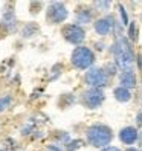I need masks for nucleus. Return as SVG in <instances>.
I'll return each instance as SVG.
<instances>
[{
	"mask_svg": "<svg viewBox=\"0 0 142 151\" xmlns=\"http://www.w3.org/2000/svg\"><path fill=\"white\" fill-rule=\"evenodd\" d=\"M112 54L115 57V64L122 70L130 69V66L135 63V54H133L131 44L125 37L116 38V41L112 44Z\"/></svg>",
	"mask_w": 142,
	"mask_h": 151,
	"instance_id": "1",
	"label": "nucleus"
},
{
	"mask_svg": "<svg viewBox=\"0 0 142 151\" xmlns=\"http://www.w3.org/2000/svg\"><path fill=\"white\" fill-rule=\"evenodd\" d=\"M86 139L95 148H105L113 139V131L105 124H93L86 130Z\"/></svg>",
	"mask_w": 142,
	"mask_h": 151,
	"instance_id": "2",
	"label": "nucleus"
},
{
	"mask_svg": "<svg viewBox=\"0 0 142 151\" xmlns=\"http://www.w3.org/2000/svg\"><path fill=\"white\" fill-rule=\"evenodd\" d=\"M70 63L74 67L79 70H86V69H92L95 63V54L90 47L86 46H78L74 49L72 57H70Z\"/></svg>",
	"mask_w": 142,
	"mask_h": 151,
	"instance_id": "3",
	"label": "nucleus"
},
{
	"mask_svg": "<svg viewBox=\"0 0 142 151\" xmlns=\"http://www.w3.org/2000/svg\"><path fill=\"white\" fill-rule=\"evenodd\" d=\"M105 99V95L102 92V88H95V87H89L87 90L81 93V104L89 110H95L102 105Z\"/></svg>",
	"mask_w": 142,
	"mask_h": 151,
	"instance_id": "4",
	"label": "nucleus"
},
{
	"mask_svg": "<svg viewBox=\"0 0 142 151\" xmlns=\"http://www.w3.org/2000/svg\"><path fill=\"white\" fill-rule=\"evenodd\" d=\"M84 83L95 88H102L109 86V75L104 72L102 67H92L84 75Z\"/></svg>",
	"mask_w": 142,
	"mask_h": 151,
	"instance_id": "5",
	"label": "nucleus"
},
{
	"mask_svg": "<svg viewBox=\"0 0 142 151\" xmlns=\"http://www.w3.org/2000/svg\"><path fill=\"white\" fill-rule=\"evenodd\" d=\"M67 9L64 3L61 2H52L49 6H48V11H46V20L50 23V24H60L61 22H64L67 19Z\"/></svg>",
	"mask_w": 142,
	"mask_h": 151,
	"instance_id": "6",
	"label": "nucleus"
},
{
	"mask_svg": "<svg viewBox=\"0 0 142 151\" xmlns=\"http://www.w3.org/2000/svg\"><path fill=\"white\" fill-rule=\"evenodd\" d=\"M61 34L67 43L70 44H81L86 38V31L83 26H79L76 23L74 24H66L63 29H61Z\"/></svg>",
	"mask_w": 142,
	"mask_h": 151,
	"instance_id": "7",
	"label": "nucleus"
},
{
	"mask_svg": "<svg viewBox=\"0 0 142 151\" xmlns=\"http://www.w3.org/2000/svg\"><path fill=\"white\" fill-rule=\"evenodd\" d=\"M115 19L112 15H107V17H101V19L95 20L93 23V28L96 31V34L101 35V37H105V35H109L113 29H115Z\"/></svg>",
	"mask_w": 142,
	"mask_h": 151,
	"instance_id": "8",
	"label": "nucleus"
},
{
	"mask_svg": "<svg viewBox=\"0 0 142 151\" xmlns=\"http://www.w3.org/2000/svg\"><path fill=\"white\" fill-rule=\"evenodd\" d=\"M119 139L122 144L125 145H131L139 139V131L135 128V127H125L119 131Z\"/></svg>",
	"mask_w": 142,
	"mask_h": 151,
	"instance_id": "9",
	"label": "nucleus"
},
{
	"mask_svg": "<svg viewBox=\"0 0 142 151\" xmlns=\"http://www.w3.org/2000/svg\"><path fill=\"white\" fill-rule=\"evenodd\" d=\"M119 83H121V87H125L128 90L133 87H136V73L131 69L122 70L119 75Z\"/></svg>",
	"mask_w": 142,
	"mask_h": 151,
	"instance_id": "10",
	"label": "nucleus"
},
{
	"mask_svg": "<svg viewBox=\"0 0 142 151\" xmlns=\"http://www.w3.org/2000/svg\"><path fill=\"white\" fill-rule=\"evenodd\" d=\"M113 96H115V99L119 101V102H128L131 99L130 90H128V88H125V87H121V86L113 90Z\"/></svg>",
	"mask_w": 142,
	"mask_h": 151,
	"instance_id": "11",
	"label": "nucleus"
},
{
	"mask_svg": "<svg viewBox=\"0 0 142 151\" xmlns=\"http://www.w3.org/2000/svg\"><path fill=\"white\" fill-rule=\"evenodd\" d=\"M92 22V9H81L76 12V24H87Z\"/></svg>",
	"mask_w": 142,
	"mask_h": 151,
	"instance_id": "12",
	"label": "nucleus"
},
{
	"mask_svg": "<svg viewBox=\"0 0 142 151\" xmlns=\"http://www.w3.org/2000/svg\"><path fill=\"white\" fill-rule=\"evenodd\" d=\"M12 104L11 96H2L0 98V111H5L6 109H9V105Z\"/></svg>",
	"mask_w": 142,
	"mask_h": 151,
	"instance_id": "13",
	"label": "nucleus"
},
{
	"mask_svg": "<svg viewBox=\"0 0 142 151\" xmlns=\"http://www.w3.org/2000/svg\"><path fill=\"white\" fill-rule=\"evenodd\" d=\"M35 31H38V28H37V26H35L34 23L26 24L25 29H23V37H31V35H34Z\"/></svg>",
	"mask_w": 142,
	"mask_h": 151,
	"instance_id": "14",
	"label": "nucleus"
},
{
	"mask_svg": "<svg viewBox=\"0 0 142 151\" xmlns=\"http://www.w3.org/2000/svg\"><path fill=\"white\" fill-rule=\"evenodd\" d=\"M93 6L96 8V9L105 12V11H109V8L112 6V3L110 2H93Z\"/></svg>",
	"mask_w": 142,
	"mask_h": 151,
	"instance_id": "15",
	"label": "nucleus"
},
{
	"mask_svg": "<svg viewBox=\"0 0 142 151\" xmlns=\"http://www.w3.org/2000/svg\"><path fill=\"white\" fill-rule=\"evenodd\" d=\"M102 69H104V72L107 73V75H109V78H110V76H113L115 73H116V69H118V66H116V64H110V63H107V64H105Z\"/></svg>",
	"mask_w": 142,
	"mask_h": 151,
	"instance_id": "16",
	"label": "nucleus"
},
{
	"mask_svg": "<svg viewBox=\"0 0 142 151\" xmlns=\"http://www.w3.org/2000/svg\"><path fill=\"white\" fill-rule=\"evenodd\" d=\"M128 35H130V40H131V41H136V40H138V29H136V24H135V23L130 24Z\"/></svg>",
	"mask_w": 142,
	"mask_h": 151,
	"instance_id": "17",
	"label": "nucleus"
},
{
	"mask_svg": "<svg viewBox=\"0 0 142 151\" xmlns=\"http://www.w3.org/2000/svg\"><path fill=\"white\" fill-rule=\"evenodd\" d=\"M119 11H121V20H122V26H127L128 24V17H127V12L124 9V6L119 5Z\"/></svg>",
	"mask_w": 142,
	"mask_h": 151,
	"instance_id": "18",
	"label": "nucleus"
},
{
	"mask_svg": "<svg viewBox=\"0 0 142 151\" xmlns=\"http://www.w3.org/2000/svg\"><path fill=\"white\" fill-rule=\"evenodd\" d=\"M101 151H121L118 147H105V148H102Z\"/></svg>",
	"mask_w": 142,
	"mask_h": 151,
	"instance_id": "19",
	"label": "nucleus"
},
{
	"mask_svg": "<svg viewBox=\"0 0 142 151\" xmlns=\"http://www.w3.org/2000/svg\"><path fill=\"white\" fill-rule=\"evenodd\" d=\"M136 121H138V125H141V127H142V111H141V113H138Z\"/></svg>",
	"mask_w": 142,
	"mask_h": 151,
	"instance_id": "20",
	"label": "nucleus"
},
{
	"mask_svg": "<svg viewBox=\"0 0 142 151\" xmlns=\"http://www.w3.org/2000/svg\"><path fill=\"white\" fill-rule=\"evenodd\" d=\"M125 151H139V150H136V148H133V147H130V148H127Z\"/></svg>",
	"mask_w": 142,
	"mask_h": 151,
	"instance_id": "21",
	"label": "nucleus"
}]
</instances>
